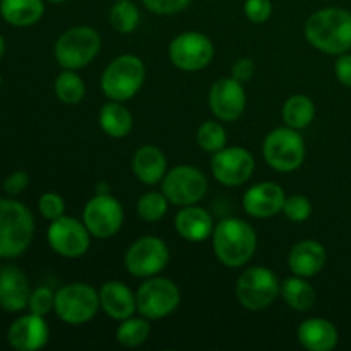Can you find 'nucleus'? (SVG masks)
Listing matches in <instances>:
<instances>
[{"label":"nucleus","instance_id":"24","mask_svg":"<svg viewBox=\"0 0 351 351\" xmlns=\"http://www.w3.org/2000/svg\"><path fill=\"white\" fill-rule=\"evenodd\" d=\"M298 341L311 351H329L338 345V331L326 319H308L298 328Z\"/></svg>","mask_w":351,"mask_h":351},{"label":"nucleus","instance_id":"35","mask_svg":"<svg viewBox=\"0 0 351 351\" xmlns=\"http://www.w3.org/2000/svg\"><path fill=\"white\" fill-rule=\"evenodd\" d=\"M27 307L33 314L38 315H47L53 311L55 307V293L47 287H40L34 291H31L29 302H27Z\"/></svg>","mask_w":351,"mask_h":351},{"label":"nucleus","instance_id":"40","mask_svg":"<svg viewBox=\"0 0 351 351\" xmlns=\"http://www.w3.org/2000/svg\"><path fill=\"white\" fill-rule=\"evenodd\" d=\"M254 75V62L250 58H240L233 64L232 77L239 82H249Z\"/></svg>","mask_w":351,"mask_h":351},{"label":"nucleus","instance_id":"25","mask_svg":"<svg viewBox=\"0 0 351 351\" xmlns=\"http://www.w3.org/2000/svg\"><path fill=\"white\" fill-rule=\"evenodd\" d=\"M43 12V0H0V16L10 26H33L41 19Z\"/></svg>","mask_w":351,"mask_h":351},{"label":"nucleus","instance_id":"41","mask_svg":"<svg viewBox=\"0 0 351 351\" xmlns=\"http://www.w3.org/2000/svg\"><path fill=\"white\" fill-rule=\"evenodd\" d=\"M335 71L339 82H343V84L351 88V55H341L338 58V62H336Z\"/></svg>","mask_w":351,"mask_h":351},{"label":"nucleus","instance_id":"11","mask_svg":"<svg viewBox=\"0 0 351 351\" xmlns=\"http://www.w3.org/2000/svg\"><path fill=\"white\" fill-rule=\"evenodd\" d=\"M170 259L167 243L158 237H143L125 254V267L132 276L151 278L165 269Z\"/></svg>","mask_w":351,"mask_h":351},{"label":"nucleus","instance_id":"12","mask_svg":"<svg viewBox=\"0 0 351 351\" xmlns=\"http://www.w3.org/2000/svg\"><path fill=\"white\" fill-rule=\"evenodd\" d=\"M215 48L211 40L202 33L189 31L175 38L170 45V60L175 67L187 72L201 71L213 60Z\"/></svg>","mask_w":351,"mask_h":351},{"label":"nucleus","instance_id":"34","mask_svg":"<svg viewBox=\"0 0 351 351\" xmlns=\"http://www.w3.org/2000/svg\"><path fill=\"white\" fill-rule=\"evenodd\" d=\"M283 213L288 219L295 223H302L311 218L312 204L305 195H290L283 206Z\"/></svg>","mask_w":351,"mask_h":351},{"label":"nucleus","instance_id":"28","mask_svg":"<svg viewBox=\"0 0 351 351\" xmlns=\"http://www.w3.org/2000/svg\"><path fill=\"white\" fill-rule=\"evenodd\" d=\"M315 117L314 101L307 96H291L283 105V120L288 127L295 130L305 129L311 125Z\"/></svg>","mask_w":351,"mask_h":351},{"label":"nucleus","instance_id":"7","mask_svg":"<svg viewBox=\"0 0 351 351\" xmlns=\"http://www.w3.org/2000/svg\"><path fill=\"white\" fill-rule=\"evenodd\" d=\"M281 287L276 274L267 267H250L237 281V297L247 311H263L276 300Z\"/></svg>","mask_w":351,"mask_h":351},{"label":"nucleus","instance_id":"17","mask_svg":"<svg viewBox=\"0 0 351 351\" xmlns=\"http://www.w3.org/2000/svg\"><path fill=\"white\" fill-rule=\"evenodd\" d=\"M48 338H50V329L43 315L33 312L14 321L7 331V341L17 351H36L43 348L48 343Z\"/></svg>","mask_w":351,"mask_h":351},{"label":"nucleus","instance_id":"44","mask_svg":"<svg viewBox=\"0 0 351 351\" xmlns=\"http://www.w3.org/2000/svg\"><path fill=\"white\" fill-rule=\"evenodd\" d=\"M48 2H51V3H62V2H65V0H48Z\"/></svg>","mask_w":351,"mask_h":351},{"label":"nucleus","instance_id":"16","mask_svg":"<svg viewBox=\"0 0 351 351\" xmlns=\"http://www.w3.org/2000/svg\"><path fill=\"white\" fill-rule=\"evenodd\" d=\"M245 101L247 98L242 82L235 81L233 77L216 81L209 93V105H211L213 113L225 122L240 119L245 110Z\"/></svg>","mask_w":351,"mask_h":351},{"label":"nucleus","instance_id":"19","mask_svg":"<svg viewBox=\"0 0 351 351\" xmlns=\"http://www.w3.org/2000/svg\"><path fill=\"white\" fill-rule=\"evenodd\" d=\"M29 283L19 267H0V307L7 312H21L27 307L29 302Z\"/></svg>","mask_w":351,"mask_h":351},{"label":"nucleus","instance_id":"26","mask_svg":"<svg viewBox=\"0 0 351 351\" xmlns=\"http://www.w3.org/2000/svg\"><path fill=\"white\" fill-rule=\"evenodd\" d=\"M280 293L283 300L287 302L288 307L297 312L311 311L315 304V291L312 285L307 283L302 276H297V274L283 281Z\"/></svg>","mask_w":351,"mask_h":351},{"label":"nucleus","instance_id":"2","mask_svg":"<svg viewBox=\"0 0 351 351\" xmlns=\"http://www.w3.org/2000/svg\"><path fill=\"white\" fill-rule=\"evenodd\" d=\"M213 249L225 266H245L257 249L256 230L240 218L223 219L213 232Z\"/></svg>","mask_w":351,"mask_h":351},{"label":"nucleus","instance_id":"3","mask_svg":"<svg viewBox=\"0 0 351 351\" xmlns=\"http://www.w3.org/2000/svg\"><path fill=\"white\" fill-rule=\"evenodd\" d=\"M34 219L29 209L17 201L0 199V257L14 259L29 247Z\"/></svg>","mask_w":351,"mask_h":351},{"label":"nucleus","instance_id":"42","mask_svg":"<svg viewBox=\"0 0 351 351\" xmlns=\"http://www.w3.org/2000/svg\"><path fill=\"white\" fill-rule=\"evenodd\" d=\"M96 194H110V185L106 182H99L98 189H96Z\"/></svg>","mask_w":351,"mask_h":351},{"label":"nucleus","instance_id":"21","mask_svg":"<svg viewBox=\"0 0 351 351\" xmlns=\"http://www.w3.org/2000/svg\"><path fill=\"white\" fill-rule=\"evenodd\" d=\"M326 259H328V254L321 243L315 242V240H302L291 249L288 264H290V269L293 271V274L302 278H311L321 273Z\"/></svg>","mask_w":351,"mask_h":351},{"label":"nucleus","instance_id":"38","mask_svg":"<svg viewBox=\"0 0 351 351\" xmlns=\"http://www.w3.org/2000/svg\"><path fill=\"white\" fill-rule=\"evenodd\" d=\"M143 2L151 12L161 14V16H170V14H177L187 9L191 0H143Z\"/></svg>","mask_w":351,"mask_h":351},{"label":"nucleus","instance_id":"27","mask_svg":"<svg viewBox=\"0 0 351 351\" xmlns=\"http://www.w3.org/2000/svg\"><path fill=\"white\" fill-rule=\"evenodd\" d=\"M99 125L110 137H125L132 130V115L120 101L106 103L99 112Z\"/></svg>","mask_w":351,"mask_h":351},{"label":"nucleus","instance_id":"31","mask_svg":"<svg viewBox=\"0 0 351 351\" xmlns=\"http://www.w3.org/2000/svg\"><path fill=\"white\" fill-rule=\"evenodd\" d=\"M110 24L119 33H130L139 24V10L130 0H117L110 10Z\"/></svg>","mask_w":351,"mask_h":351},{"label":"nucleus","instance_id":"9","mask_svg":"<svg viewBox=\"0 0 351 351\" xmlns=\"http://www.w3.org/2000/svg\"><path fill=\"white\" fill-rule=\"evenodd\" d=\"M137 311L146 319H163L177 311L180 290L167 278H153L141 285L136 295Z\"/></svg>","mask_w":351,"mask_h":351},{"label":"nucleus","instance_id":"23","mask_svg":"<svg viewBox=\"0 0 351 351\" xmlns=\"http://www.w3.org/2000/svg\"><path fill=\"white\" fill-rule=\"evenodd\" d=\"M132 170L143 184L154 185L167 175V158L156 146H143L134 154Z\"/></svg>","mask_w":351,"mask_h":351},{"label":"nucleus","instance_id":"5","mask_svg":"<svg viewBox=\"0 0 351 351\" xmlns=\"http://www.w3.org/2000/svg\"><path fill=\"white\" fill-rule=\"evenodd\" d=\"M99 48H101V40L93 27H72L65 31L55 43V58L64 69L77 71L91 64Z\"/></svg>","mask_w":351,"mask_h":351},{"label":"nucleus","instance_id":"1","mask_svg":"<svg viewBox=\"0 0 351 351\" xmlns=\"http://www.w3.org/2000/svg\"><path fill=\"white\" fill-rule=\"evenodd\" d=\"M305 36L324 53H346L351 48V12L338 7L317 10L305 23Z\"/></svg>","mask_w":351,"mask_h":351},{"label":"nucleus","instance_id":"43","mask_svg":"<svg viewBox=\"0 0 351 351\" xmlns=\"http://www.w3.org/2000/svg\"><path fill=\"white\" fill-rule=\"evenodd\" d=\"M3 53H5V40H3L2 34H0V58L3 57Z\"/></svg>","mask_w":351,"mask_h":351},{"label":"nucleus","instance_id":"18","mask_svg":"<svg viewBox=\"0 0 351 351\" xmlns=\"http://www.w3.org/2000/svg\"><path fill=\"white\" fill-rule=\"evenodd\" d=\"M285 201L287 197L280 185L273 184V182H263L245 192L243 208H245L247 215H250L252 218L266 219L283 211Z\"/></svg>","mask_w":351,"mask_h":351},{"label":"nucleus","instance_id":"36","mask_svg":"<svg viewBox=\"0 0 351 351\" xmlns=\"http://www.w3.org/2000/svg\"><path fill=\"white\" fill-rule=\"evenodd\" d=\"M38 209H40L41 216L50 221H55V219L62 218L65 213V202L64 199L58 194H53V192H48V194H43L40 197V202H38Z\"/></svg>","mask_w":351,"mask_h":351},{"label":"nucleus","instance_id":"15","mask_svg":"<svg viewBox=\"0 0 351 351\" xmlns=\"http://www.w3.org/2000/svg\"><path fill=\"white\" fill-rule=\"evenodd\" d=\"M254 156L243 147H223L215 153L211 170L216 180L226 187L245 184L254 171Z\"/></svg>","mask_w":351,"mask_h":351},{"label":"nucleus","instance_id":"8","mask_svg":"<svg viewBox=\"0 0 351 351\" xmlns=\"http://www.w3.org/2000/svg\"><path fill=\"white\" fill-rule=\"evenodd\" d=\"M263 151L267 165L278 171L297 170L305 158L304 139L297 130L288 125L267 134Z\"/></svg>","mask_w":351,"mask_h":351},{"label":"nucleus","instance_id":"10","mask_svg":"<svg viewBox=\"0 0 351 351\" xmlns=\"http://www.w3.org/2000/svg\"><path fill=\"white\" fill-rule=\"evenodd\" d=\"M208 192V180L199 168L182 165L173 168L163 177V194L171 204H197Z\"/></svg>","mask_w":351,"mask_h":351},{"label":"nucleus","instance_id":"32","mask_svg":"<svg viewBox=\"0 0 351 351\" xmlns=\"http://www.w3.org/2000/svg\"><path fill=\"white\" fill-rule=\"evenodd\" d=\"M168 199L160 192H147L137 202V213L144 221H158L168 211Z\"/></svg>","mask_w":351,"mask_h":351},{"label":"nucleus","instance_id":"13","mask_svg":"<svg viewBox=\"0 0 351 351\" xmlns=\"http://www.w3.org/2000/svg\"><path fill=\"white\" fill-rule=\"evenodd\" d=\"M89 235L91 233L84 223L71 216H62L51 221L48 228V243L58 256L77 259L88 252Z\"/></svg>","mask_w":351,"mask_h":351},{"label":"nucleus","instance_id":"37","mask_svg":"<svg viewBox=\"0 0 351 351\" xmlns=\"http://www.w3.org/2000/svg\"><path fill=\"white\" fill-rule=\"evenodd\" d=\"M243 10H245V16L249 17L252 23L263 24L271 17L273 3H271V0H245Z\"/></svg>","mask_w":351,"mask_h":351},{"label":"nucleus","instance_id":"45","mask_svg":"<svg viewBox=\"0 0 351 351\" xmlns=\"http://www.w3.org/2000/svg\"><path fill=\"white\" fill-rule=\"evenodd\" d=\"M0 86H2V75H0Z\"/></svg>","mask_w":351,"mask_h":351},{"label":"nucleus","instance_id":"33","mask_svg":"<svg viewBox=\"0 0 351 351\" xmlns=\"http://www.w3.org/2000/svg\"><path fill=\"white\" fill-rule=\"evenodd\" d=\"M199 146L209 153H218L226 146V132L221 123L218 122H204L197 130Z\"/></svg>","mask_w":351,"mask_h":351},{"label":"nucleus","instance_id":"4","mask_svg":"<svg viewBox=\"0 0 351 351\" xmlns=\"http://www.w3.org/2000/svg\"><path fill=\"white\" fill-rule=\"evenodd\" d=\"M146 69L136 55L117 57L101 75V89L112 101H127L144 84Z\"/></svg>","mask_w":351,"mask_h":351},{"label":"nucleus","instance_id":"22","mask_svg":"<svg viewBox=\"0 0 351 351\" xmlns=\"http://www.w3.org/2000/svg\"><path fill=\"white\" fill-rule=\"evenodd\" d=\"M175 228L189 242H202L215 232L211 215L194 204L185 206L178 213L175 218Z\"/></svg>","mask_w":351,"mask_h":351},{"label":"nucleus","instance_id":"30","mask_svg":"<svg viewBox=\"0 0 351 351\" xmlns=\"http://www.w3.org/2000/svg\"><path fill=\"white\" fill-rule=\"evenodd\" d=\"M151 332V326L146 319L129 317L123 319L122 324L117 329V341L127 348L143 345Z\"/></svg>","mask_w":351,"mask_h":351},{"label":"nucleus","instance_id":"29","mask_svg":"<svg viewBox=\"0 0 351 351\" xmlns=\"http://www.w3.org/2000/svg\"><path fill=\"white\" fill-rule=\"evenodd\" d=\"M84 82L74 71L65 69L55 81V95L58 96L60 101L67 103V105H75V103L81 101L84 98Z\"/></svg>","mask_w":351,"mask_h":351},{"label":"nucleus","instance_id":"39","mask_svg":"<svg viewBox=\"0 0 351 351\" xmlns=\"http://www.w3.org/2000/svg\"><path fill=\"white\" fill-rule=\"evenodd\" d=\"M27 184H29V177L26 171H14L3 182V191L9 195H17L27 187Z\"/></svg>","mask_w":351,"mask_h":351},{"label":"nucleus","instance_id":"14","mask_svg":"<svg viewBox=\"0 0 351 351\" xmlns=\"http://www.w3.org/2000/svg\"><path fill=\"white\" fill-rule=\"evenodd\" d=\"M84 225L96 239H108L120 230L123 223V209L110 194H96L84 208Z\"/></svg>","mask_w":351,"mask_h":351},{"label":"nucleus","instance_id":"6","mask_svg":"<svg viewBox=\"0 0 351 351\" xmlns=\"http://www.w3.org/2000/svg\"><path fill=\"white\" fill-rule=\"evenodd\" d=\"M99 307V293L86 283H71L55 293L53 311L67 324H86L98 314Z\"/></svg>","mask_w":351,"mask_h":351},{"label":"nucleus","instance_id":"20","mask_svg":"<svg viewBox=\"0 0 351 351\" xmlns=\"http://www.w3.org/2000/svg\"><path fill=\"white\" fill-rule=\"evenodd\" d=\"M99 305L106 315L117 321L132 317L137 308L132 290L120 281H108L99 290Z\"/></svg>","mask_w":351,"mask_h":351}]
</instances>
